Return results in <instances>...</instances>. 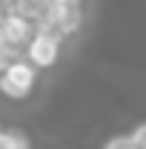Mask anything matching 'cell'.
<instances>
[{"instance_id":"52a82bcc","label":"cell","mask_w":146,"mask_h":149,"mask_svg":"<svg viewBox=\"0 0 146 149\" xmlns=\"http://www.w3.org/2000/svg\"><path fill=\"white\" fill-rule=\"evenodd\" d=\"M17 57H20V49H17V46H12V43L0 40V72H3L6 66H12Z\"/></svg>"},{"instance_id":"7c38bea8","label":"cell","mask_w":146,"mask_h":149,"mask_svg":"<svg viewBox=\"0 0 146 149\" xmlns=\"http://www.w3.org/2000/svg\"><path fill=\"white\" fill-rule=\"evenodd\" d=\"M0 40H3V37H0Z\"/></svg>"},{"instance_id":"30bf717a","label":"cell","mask_w":146,"mask_h":149,"mask_svg":"<svg viewBox=\"0 0 146 149\" xmlns=\"http://www.w3.org/2000/svg\"><path fill=\"white\" fill-rule=\"evenodd\" d=\"M0 3H9V0H0Z\"/></svg>"},{"instance_id":"8992f818","label":"cell","mask_w":146,"mask_h":149,"mask_svg":"<svg viewBox=\"0 0 146 149\" xmlns=\"http://www.w3.org/2000/svg\"><path fill=\"white\" fill-rule=\"evenodd\" d=\"M103 149H140V146L132 138V132H126V135H112L109 141L103 143Z\"/></svg>"},{"instance_id":"8fae6325","label":"cell","mask_w":146,"mask_h":149,"mask_svg":"<svg viewBox=\"0 0 146 149\" xmlns=\"http://www.w3.org/2000/svg\"><path fill=\"white\" fill-rule=\"evenodd\" d=\"M0 132H3V126H0Z\"/></svg>"},{"instance_id":"ba28073f","label":"cell","mask_w":146,"mask_h":149,"mask_svg":"<svg viewBox=\"0 0 146 149\" xmlns=\"http://www.w3.org/2000/svg\"><path fill=\"white\" fill-rule=\"evenodd\" d=\"M132 138L138 141V146H140V149H146V120L135 123V129H132Z\"/></svg>"},{"instance_id":"277c9868","label":"cell","mask_w":146,"mask_h":149,"mask_svg":"<svg viewBox=\"0 0 146 149\" xmlns=\"http://www.w3.org/2000/svg\"><path fill=\"white\" fill-rule=\"evenodd\" d=\"M43 29H55L63 37H74L83 29V6L80 3H69V6H55L52 9V20Z\"/></svg>"},{"instance_id":"7a4b0ae2","label":"cell","mask_w":146,"mask_h":149,"mask_svg":"<svg viewBox=\"0 0 146 149\" xmlns=\"http://www.w3.org/2000/svg\"><path fill=\"white\" fill-rule=\"evenodd\" d=\"M63 40H66V37L60 35V32H55V29H37L35 37L26 43L23 55L29 57L37 69H52L57 60H60Z\"/></svg>"},{"instance_id":"5b68a950","label":"cell","mask_w":146,"mask_h":149,"mask_svg":"<svg viewBox=\"0 0 146 149\" xmlns=\"http://www.w3.org/2000/svg\"><path fill=\"white\" fill-rule=\"evenodd\" d=\"M0 149H32L29 138L17 129H3L0 132Z\"/></svg>"},{"instance_id":"9c48e42d","label":"cell","mask_w":146,"mask_h":149,"mask_svg":"<svg viewBox=\"0 0 146 149\" xmlns=\"http://www.w3.org/2000/svg\"><path fill=\"white\" fill-rule=\"evenodd\" d=\"M55 6H69V3H83V0H52Z\"/></svg>"},{"instance_id":"6da1fadb","label":"cell","mask_w":146,"mask_h":149,"mask_svg":"<svg viewBox=\"0 0 146 149\" xmlns=\"http://www.w3.org/2000/svg\"><path fill=\"white\" fill-rule=\"evenodd\" d=\"M37 83V66L29 57H17L0 72V95L9 100H26Z\"/></svg>"},{"instance_id":"3957f363","label":"cell","mask_w":146,"mask_h":149,"mask_svg":"<svg viewBox=\"0 0 146 149\" xmlns=\"http://www.w3.org/2000/svg\"><path fill=\"white\" fill-rule=\"evenodd\" d=\"M35 32H37L35 20H29L26 15L9 9V15H6V20H3V29H0V37H3L6 43L17 46V49H26V43L35 37Z\"/></svg>"}]
</instances>
